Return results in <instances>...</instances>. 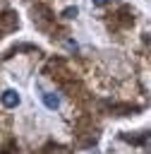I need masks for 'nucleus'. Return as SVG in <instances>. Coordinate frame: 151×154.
<instances>
[{"mask_svg": "<svg viewBox=\"0 0 151 154\" xmlns=\"http://www.w3.org/2000/svg\"><path fill=\"white\" fill-rule=\"evenodd\" d=\"M0 101H2L5 108H14V106H19V94L14 89H7V91L0 94Z\"/></svg>", "mask_w": 151, "mask_h": 154, "instance_id": "1", "label": "nucleus"}, {"mask_svg": "<svg viewBox=\"0 0 151 154\" xmlns=\"http://www.w3.org/2000/svg\"><path fill=\"white\" fill-rule=\"evenodd\" d=\"M43 103H46L48 108H58V106H60V96H58L55 91H46V94H43Z\"/></svg>", "mask_w": 151, "mask_h": 154, "instance_id": "2", "label": "nucleus"}, {"mask_svg": "<svg viewBox=\"0 0 151 154\" xmlns=\"http://www.w3.org/2000/svg\"><path fill=\"white\" fill-rule=\"evenodd\" d=\"M77 12H79L77 7H65V10H62V17H65V19H72V17H77Z\"/></svg>", "mask_w": 151, "mask_h": 154, "instance_id": "3", "label": "nucleus"}, {"mask_svg": "<svg viewBox=\"0 0 151 154\" xmlns=\"http://www.w3.org/2000/svg\"><path fill=\"white\" fill-rule=\"evenodd\" d=\"M93 2H96V5H103V2H105V0H93Z\"/></svg>", "mask_w": 151, "mask_h": 154, "instance_id": "4", "label": "nucleus"}, {"mask_svg": "<svg viewBox=\"0 0 151 154\" xmlns=\"http://www.w3.org/2000/svg\"><path fill=\"white\" fill-rule=\"evenodd\" d=\"M149 154H151V144H149Z\"/></svg>", "mask_w": 151, "mask_h": 154, "instance_id": "5", "label": "nucleus"}]
</instances>
